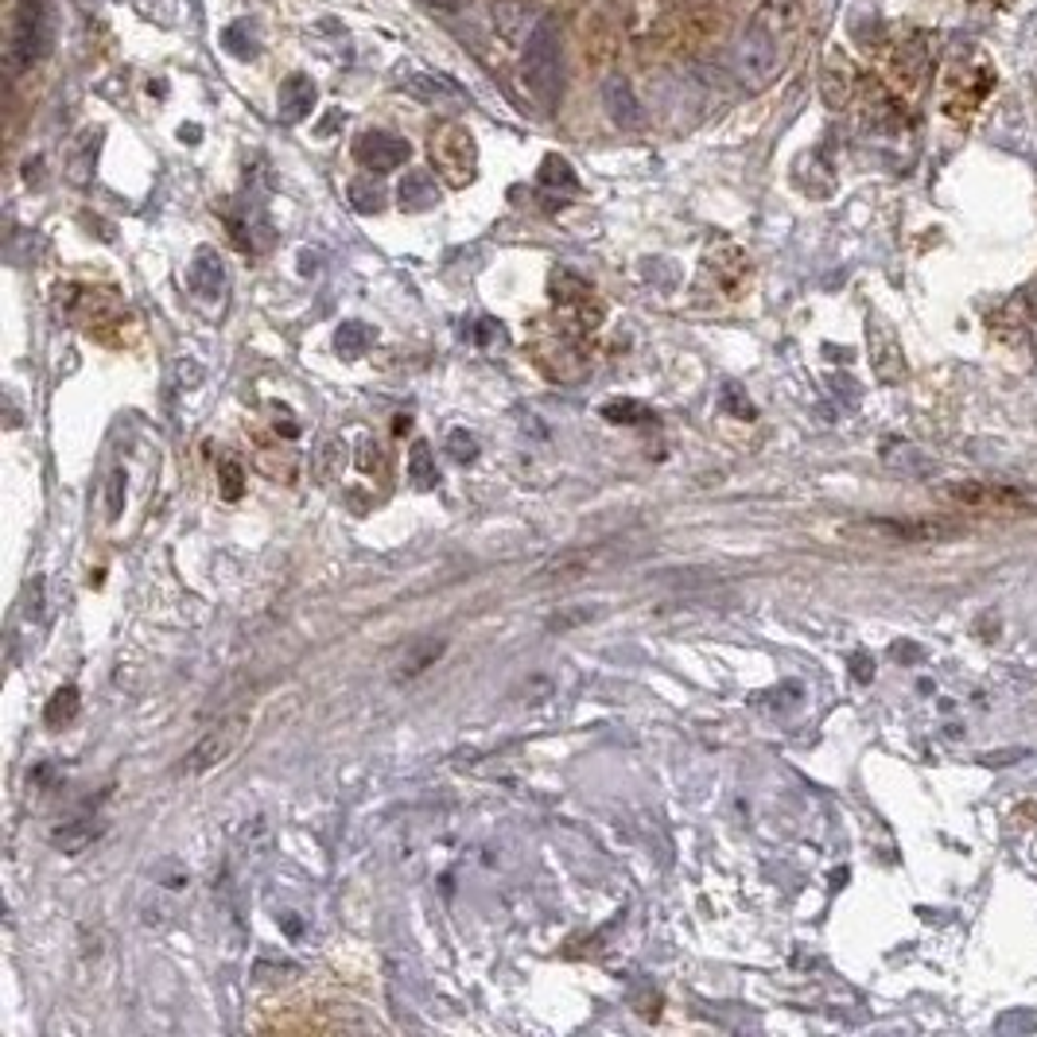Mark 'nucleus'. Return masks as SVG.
Returning <instances> with one entry per match:
<instances>
[{"label":"nucleus","mask_w":1037,"mask_h":1037,"mask_svg":"<svg viewBox=\"0 0 1037 1037\" xmlns=\"http://www.w3.org/2000/svg\"><path fill=\"white\" fill-rule=\"evenodd\" d=\"M536 183L544 191H556V195H576L579 191V176L564 156H544L541 171H536Z\"/></svg>","instance_id":"17"},{"label":"nucleus","mask_w":1037,"mask_h":1037,"mask_svg":"<svg viewBox=\"0 0 1037 1037\" xmlns=\"http://www.w3.org/2000/svg\"><path fill=\"white\" fill-rule=\"evenodd\" d=\"M315 98H319V89H315V82L308 74H288L285 86H280V101H276L280 124H300L303 117H311Z\"/></svg>","instance_id":"12"},{"label":"nucleus","mask_w":1037,"mask_h":1037,"mask_svg":"<svg viewBox=\"0 0 1037 1037\" xmlns=\"http://www.w3.org/2000/svg\"><path fill=\"white\" fill-rule=\"evenodd\" d=\"M222 47L233 55V59L241 62H253L261 55V39L253 36V24H245V20H238V24H230L222 32Z\"/></svg>","instance_id":"23"},{"label":"nucleus","mask_w":1037,"mask_h":1037,"mask_svg":"<svg viewBox=\"0 0 1037 1037\" xmlns=\"http://www.w3.org/2000/svg\"><path fill=\"white\" fill-rule=\"evenodd\" d=\"M74 715H79V688H74V684H62L51 700H47L44 723L51 731H59V727H67V723H74Z\"/></svg>","instance_id":"21"},{"label":"nucleus","mask_w":1037,"mask_h":1037,"mask_svg":"<svg viewBox=\"0 0 1037 1037\" xmlns=\"http://www.w3.org/2000/svg\"><path fill=\"white\" fill-rule=\"evenodd\" d=\"M124 509V470L117 467L113 474H109V521H117Z\"/></svg>","instance_id":"34"},{"label":"nucleus","mask_w":1037,"mask_h":1037,"mask_svg":"<svg viewBox=\"0 0 1037 1037\" xmlns=\"http://www.w3.org/2000/svg\"><path fill=\"white\" fill-rule=\"evenodd\" d=\"M603 417L611 424H649L653 412L646 405H638V400H611V405H603Z\"/></svg>","instance_id":"26"},{"label":"nucleus","mask_w":1037,"mask_h":1037,"mask_svg":"<svg viewBox=\"0 0 1037 1037\" xmlns=\"http://www.w3.org/2000/svg\"><path fill=\"white\" fill-rule=\"evenodd\" d=\"M245 727H249V715H233V719H222L218 727L206 731V735L195 743V750L186 753V773H210L214 765H222L226 758L238 750Z\"/></svg>","instance_id":"7"},{"label":"nucleus","mask_w":1037,"mask_h":1037,"mask_svg":"<svg viewBox=\"0 0 1037 1037\" xmlns=\"http://www.w3.org/2000/svg\"><path fill=\"white\" fill-rule=\"evenodd\" d=\"M444 653H447V641H444V638H420V641H412V646H408L405 653L397 656V665H393V680H397V684L417 680V676H424L427 668H432Z\"/></svg>","instance_id":"13"},{"label":"nucleus","mask_w":1037,"mask_h":1037,"mask_svg":"<svg viewBox=\"0 0 1037 1037\" xmlns=\"http://www.w3.org/2000/svg\"><path fill=\"white\" fill-rule=\"evenodd\" d=\"M420 4H427V9H435V12H459V9H467L470 0H420Z\"/></svg>","instance_id":"35"},{"label":"nucleus","mask_w":1037,"mask_h":1037,"mask_svg":"<svg viewBox=\"0 0 1037 1037\" xmlns=\"http://www.w3.org/2000/svg\"><path fill=\"white\" fill-rule=\"evenodd\" d=\"M338 121H342V113H338V109H335V113L323 117V124H319V129H315V133H319V136H330V133H335V129H338Z\"/></svg>","instance_id":"37"},{"label":"nucleus","mask_w":1037,"mask_h":1037,"mask_svg":"<svg viewBox=\"0 0 1037 1037\" xmlns=\"http://www.w3.org/2000/svg\"><path fill=\"white\" fill-rule=\"evenodd\" d=\"M875 373L882 377V382H897L905 373V362H902V350H897V342L887 335V346L878 350L875 346Z\"/></svg>","instance_id":"27"},{"label":"nucleus","mask_w":1037,"mask_h":1037,"mask_svg":"<svg viewBox=\"0 0 1037 1037\" xmlns=\"http://www.w3.org/2000/svg\"><path fill=\"white\" fill-rule=\"evenodd\" d=\"M840 59H832V67L824 71V101L832 109H840L843 101L852 98V79H847V71L843 67H835Z\"/></svg>","instance_id":"28"},{"label":"nucleus","mask_w":1037,"mask_h":1037,"mask_svg":"<svg viewBox=\"0 0 1037 1037\" xmlns=\"http://www.w3.org/2000/svg\"><path fill=\"white\" fill-rule=\"evenodd\" d=\"M179 141L198 144V141H203V129H198V124H183V129H179Z\"/></svg>","instance_id":"36"},{"label":"nucleus","mask_w":1037,"mask_h":1037,"mask_svg":"<svg viewBox=\"0 0 1037 1037\" xmlns=\"http://www.w3.org/2000/svg\"><path fill=\"white\" fill-rule=\"evenodd\" d=\"M358 467L365 470V474H389V447L382 444V439H365L362 451H358Z\"/></svg>","instance_id":"29"},{"label":"nucleus","mask_w":1037,"mask_h":1037,"mask_svg":"<svg viewBox=\"0 0 1037 1037\" xmlns=\"http://www.w3.org/2000/svg\"><path fill=\"white\" fill-rule=\"evenodd\" d=\"M405 89L417 101H447V98L455 101V98H459V89H455L451 82L432 79V74H412V79L405 82Z\"/></svg>","instance_id":"25"},{"label":"nucleus","mask_w":1037,"mask_h":1037,"mask_svg":"<svg viewBox=\"0 0 1037 1037\" xmlns=\"http://www.w3.org/2000/svg\"><path fill=\"white\" fill-rule=\"evenodd\" d=\"M427 152H432L435 171L447 179L451 186H467L474 179V164H479V152H474V141L462 124H439L427 141Z\"/></svg>","instance_id":"4"},{"label":"nucleus","mask_w":1037,"mask_h":1037,"mask_svg":"<svg viewBox=\"0 0 1037 1037\" xmlns=\"http://www.w3.org/2000/svg\"><path fill=\"white\" fill-rule=\"evenodd\" d=\"M731 67H735V74L750 89L770 86L773 74L781 71V51H777V39H773V27L762 24V20H753L743 36H738Z\"/></svg>","instance_id":"3"},{"label":"nucleus","mask_w":1037,"mask_h":1037,"mask_svg":"<svg viewBox=\"0 0 1037 1037\" xmlns=\"http://www.w3.org/2000/svg\"><path fill=\"white\" fill-rule=\"evenodd\" d=\"M524 82L544 109L559 101V89H564V27H559L556 16H541L532 24L529 44H524Z\"/></svg>","instance_id":"1"},{"label":"nucleus","mask_w":1037,"mask_h":1037,"mask_svg":"<svg viewBox=\"0 0 1037 1037\" xmlns=\"http://www.w3.org/2000/svg\"><path fill=\"white\" fill-rule=\"evenodd\" d=\"M44 51H47L44 9H39V0H27L24 9H20L16 24H12V36H9V67H12V74L24 71L27 62L44 59Z\"/></svg>","instance_id":"8"},{"label":"nucleus","mask_w":1037,"mask_h":1037,"mask_svg":"<svg viewBox=\"0 0 1037 1037\" xmlns=\"http://www.w3.org/2000/svg\"><path fill=\"white\" fill-rule=\"evenodd\" d=\"M354 156H358V164H362V168L373 171V176H385V171H397L400 164H408L412 148H408L405 136L385 133V129H370V133L358 136Z\"/></svg>","instance_id":"9"},{"label":"nucleus","mask_w":1037,"mask_h":1037,"mask_svg":"<svg viewBox=\"0 0 1037 1037\" xmlns=\"http://www.w3.org/2000/svg\"><path fill=\"white\" fill-rule=\"evenodd\" d=\"M603 106H606V117H611L614 124H622V129H638V124H641L638 94H634L626 79L606 82V86H603Z\"/></svg>","instance_id":"14"},{"label":"nucleus","mask_w":1037,"mask_h":1037,"mask_svg":"<svg viewBox=\"0 0 1037 1037\" xmlns=\"http://www.w3.org/2000/svg\"><path fill=\"white\" fill-rule=\"evenodd\" d=\"M346 195H350V206L358 214H382L385 203H389V195H385V186L377 179H354L346 186Z\"/></svg>","instance_id":"22"},{"label":"nucleus","mask_w":1037,"mask_h":1037,"mask_svg":"<svg viewBox=\"0 0 1037 1037\" xmlns=\"http://www.w3.org/2000/svg\"><path fill=\"white\" fill-rule=\"evenodd\" d=\"M397 203L405 214L432 210V206L439 203V186H435V179L427 176V171H408L397 186Z\"/></svg>","instance_id":"15"},{"label":"nucleus","mask_w":1037,"mask_h":1037,"mask_svg":"<svg viewBox=\"0 0 1037 1037\" xmlns=\"http://www.w3.org/2000/svg\"><path fill=\"white\" fill-rule=\"evenodd\" d=\"M98 835H101V824L86 816V820H71V824H62L59 832L51 835V843L59 847V852L79 855V852H86V847L98 840Z\"/></svg>","instance_id":"19"},{"label":"nucleus","mask_w":1037,"mask_h":1037,"mask_svg":"<svg viewBox=\"0 0 1037 1037\" xmlns=\"http://www.w3.org/2000/svg\"><path fill=\"white\" fill-rule=\"evenodd\" d=\"M373 342H377V330L362 319H346L342 327L335 330V350L342 358H362Z\"/></svg>","instance_id":"18"},{"label":"nucleus","mask_w":1037,"mask_h":1037,"mask_svg":"<svg viewBox=\"0 0 1037 1037\" xmlns=\"http://www.w3.org/2000/svg\"><path fill=\"white\" fill-rule=\"evenodd\" d=\"M186 285L198 300H222L230 276H226V261L214 249H198L191 268H186Z\"/></svg>","instance_id":"11"},{"label":"nucleus","mask_w":1037,"mask_h":1037,"mask_svg":"<svg viewBox=\"0 0 1037 1037\" xmlns=\"http://www.w3.org/2000/svg\"><path fill=\"white\" fill-rule=\"evenodd\" d=\"M218 479H222V497L238 502L241 490H245V470H241L238 459H222L218 462Z\"/></svg>","instance_id":"32"},{"label":"nucleus","mask_w":1037,"mask_h":1037,"mask_svg":"<svg viewBox=\"0 0 1037 1037\" xmlns=\"http://www.w3.org/2000/svg\"><path fill=\"white\" fill-rule=\"evenodd\" d=\"M447 455H451L459 467H467V462L479 459V439H474V432H462V427H455V432L447 435Z\"/></svg>","instance_id":"30"},{"label":"nucleus","mask_w":1037,"mask_h":1037,"mask_svg":"<svg viewBox=\"0 0 1037 1037\" xmlns=\"http://www.w3.org/2000/svg\"><path fill=\"white\" fill-rule=\"evenodd\" d=\"M494 20H497V32L506 39H517L521 32H529V9H524V0H497Z\"/></svg>","instance_id":"24"},{"label":"nucleus","mask_w":1037,"mask_h":1037,"mask_svg":"<svg viewBox=\"0 0 1037 1037\" xmlns=\"http://www.w3.org/2000/svg\"><path fill=\"white\" fill-rule=\"evenodd\" d=\"M614 552L611 548H579V552H564V556L548 559L541 568L544 583H576V579H587L603 568Z\"/></svg>","instance_id":"10"},{"label":"nucleus","mask_w":1037,"mask_h":1037,"mask_svg":"<svg viewBox=\"0 0 1037 1037\" xmlns=\"http://www.w3.org/2000/svg\"><path fill=\"white\" fill-rule=\"evenodd\" d=\"M474 342L482 346V350H490V346H502L506 342V327L497 319H479L474 323Z\"/></svg>","instance_id":"33"},{"label":"nucleus","mask_w":1037,"mask_h":1037,"mask_svg":"<svg viewBox=\"0 0 1037 1037\" xmlns=\"http://www.w3.org/2000/svg\"><path fill=\"white\" fill-rule=\"evenodd\" d=\"M719 408L735 420H753V405L746 400V393L738 389V385H723V393H719Z\"/></svg>","instance_id":"31"},{"label":"nucleus","mask_w":1037,"mask_h":1037,"mask_svg":"<svg viewBox=\"0 0 1037 1037\" xmlns=\"http://www.w3.org/2000/svg\"><path fill=\"white\" fill-rule=\"evenodd\" d=\"M408 479H412V486H417V490H435V486H439L435 451H432V444H424V439H417V444H412V451H408Z\"/></svg>","instance_id":"20"},{"label":"nucleus","mask_w":1037,"mask_h":1037,"mask_svg":"<svg viewBox=\"0 0 1037 1037\" xmlns=\"http://www.w3.org/2000/svg\"><path fill=\"white\" fill-rule=\"evenodd\" d=\"M843 532L852 536H882V541H905V544H932L960 536V524L949 521H897V517H878V521L847 524Z\"/></svg>","instance_id":"6"},{"label":"nucleus","mask_w":1037,"mask_h":1037,"mask_svg":"<svg viewBox=\"0 0 1037 1037\" xmlns=\"http://www.w3.org/2000/svg\"><path fill=\"white\" fill-rule=\"evenodd\" d=\"M576 338L579 335H571V330L559 327V335L541 338V342H536V350H532V354H536V365L548 373L552 382L571 385V382H583L587 373H591V354H587Z\"/></svg>","instance_id":"5"},{"label":"nucleus","mask_w":1037,"mask_h":1037,"mask_svg":"<svg viewBox=\"0 0 1037 1037\" xmlns=\"http://www.w3.org/2000/svg\"><path fill=\"white\" fill-rule=\"evenodd\" d=\"M944 502H952L956 509H976V514L991 517H1034L1037 514V497H1029L1026 490L1006 486V482L991 479H960L949 486L937 490Z\"/></svg>","instance_id":"2"},{"label":"nucleus","mask_w":1037,"mask_h":1037,"mask_svg":"<svg viewBox=\"0 0 1037 1037\" xmlns=\"http://www.w3.org/2000/svg\"><path fill=\"white\" fill-rule=\"evenodd\" d=\"M346 467V444L338 439V435H327V439H319V447L311 451V474L319 482H335L338 474H342Z\"/></svg>","instance_id":"16"}]
</instances>
